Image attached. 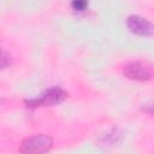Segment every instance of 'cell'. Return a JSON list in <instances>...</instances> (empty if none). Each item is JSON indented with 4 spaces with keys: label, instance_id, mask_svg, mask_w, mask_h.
I'll use <instances>...</instances> for the list:
<instances>
[{
    "label": "cell",
    "instance_id": "3957f363",
    "mask_svg": "<svg viewBox=\"0 0 154 154\" xmlns=\"http://www.w3.org/2000/svg\"><path fill=\"white\" fill-rule=\"evenodd\" d=\"M124 75L135 81H148L154 77V67L146 61H131L125 66Z\"/></svg>",
    "mask_w": 154,
    "mask_h": 154
},
{
    "label": "cell",
    "instance_id": "5b68a950",
    "mask_svg": "<svg viewBox=\"0 0 154 154\" xmlns=\"http://www.w3.org/2000/svg\"><path fill=\"white\" fill-rule=\"evenodd\" d=\"M71 7L75 11H84L88 7V2L87 1H73L71 2Z\"/></svg>",
    "mask_w": 154,
    "mask_h": 154
},
{
    "label": "cell",
    "instance_id": "8992f818",
    "mask_svg": "<svg viewBox=\"0 0 154 154\" xmlns=\"http://www.w3.org/2000/svg\"><path fill=\"white\" fill-rule=\"evenodd\" d=\"M11 64V57L5 52L2 51V58H1V67L2 69H6L8 65Z\"/></svg>",
    "mask_w": 154,
    "mask_h": 154
},
{
    "label": "cell",
    "instance_id": "7a4b0ae2",
    "mask_svg": "<svg viewBox=\"0 0 154 154\" xmlns=\"http://www.w3.org/2000/svg\"><path fill=\"white\" fill-rule=\"evenodd\" d=\"M67 97V93L60 87H52L46 90L40 97L31 99L26 101L29 107H38V106H47V105H57L63 102Z\"/></svg>",
    "mask_w": 154,
    "mask_h": 154
},
{
    "label": "cell",
    "instance_id": "6da1fadb",
    "mask_svg": "<svg viewBox=\"0 0 154 154\" xmlns=\"http://www.w3.org/2000/svg\"><path fill=\"white\" fill-rule=\"evenodd\" d=\"M53 147V140L48 135L40 134L24 138L19 144L22 154H46Z\"/></svg>",
    "mask_w": 154,
    "mask_h": 154
},
{
    "label": "cell",
    "instance_id": "277c9868",
    "mask_svg": "<svg viewBox=\"0 0 154 154\" xmlns=\"http://www.w3.org/2000/svg\"><path fill=\"white\" fill-rule=\"evenodd\" d=\"M126 26L131 32L140 36H150L154 35V24L150 23L147 18L134 14L128 17L126 19Z\"/></svg>",
    "mask_w": 154,
    "mask_h": 154
}]
</instances>
